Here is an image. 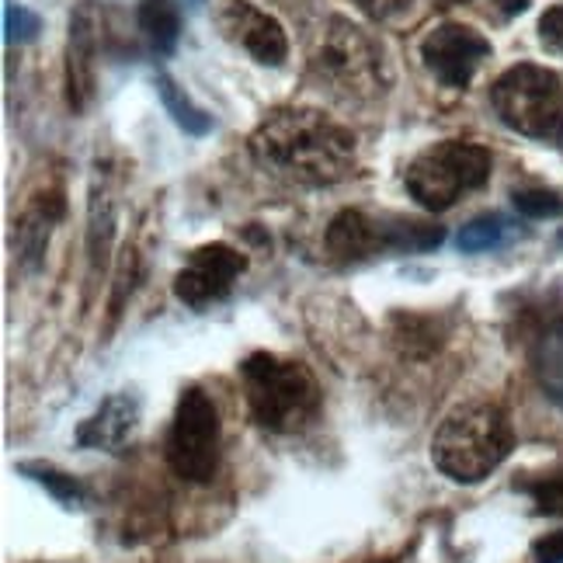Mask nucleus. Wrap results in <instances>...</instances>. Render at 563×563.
I'll return each mask as SVG.
<instances>
[{"label": "nucleus", "instance_id": "7ed1b4c3", "mask_svg": "<svg viewBox=\"0 0 563 563\" xmlns=\"http://www.w3.org/2000/svg\"><path fill=\"white\" fill-rule=\"evenodd\" d=\"M515 449L508 415L490 400H466L442 418L431 439V463L456 484H481Z\"/></svg>", "mask_w": 563, "mask_h": 563}, {"label": "nucleus", "instance_id": "ddd939ff", "mask_svg": "<svg viewBox=\"0 0 563 563\" xmlns=\"http://www.w3.org/2000/svg\"><path fill=\"white\" fill-rule=\"evenodd\" d=\"M140 397L136 394H112L98 404L91 418H84L77 428L80 449H101V452H122L140 431Z\"/></svg>", "mask_w": 563, "mask_h": 563}, {"label": "nucleus", "instance_id": "9b49d317", "mask_svg": "<svg viewBox=\"0 0 563 563\" xmlns=\"http://www.w3.org/2000/svg\"><path fill=\"white\" fill-rule=\"evenodd\" d=\"M247 257L230 244H202L195 247L188 265L175 278V296L191 310H209L216 302H223L236 278L244 275Z\"/></svg>", "mask_w": 563, "mask_h": 563}, {"label": "nucleus", "instance_id": "a211bd4d", "mask_svg": "<svg viewBox=\"0 0 563 563\" xmlns=\"http://www.w3.org/2000/svg\"><path fill=\"white\" fill-rule=\"evenodd\" d=\"M154 88L161 95V104H164V112L175 119L178 129H185L188 136H209L212 133V115L206 112V108L195 104L185 88H178V80L170 77V74H157L154 77Z\"/></svg>", "mask_w": 563, "mask_h": 563}, {"label": "nucleus", "instance_id": "cd10ccee", "mask_svg": "<svg viewBox=\"0 0 563 563\" xmlns=\"http://www.w3.org/2000/svg\"><path fill=\"white\" fill-rule=\"evenodd\" d=\"M556 241H560V247H563V230H560V236H556Z\"/></svg>", "mask_w": 563, "mask_h": 563}, {"label": "nucleus", "instance_id": "5701e85b", "mask_svg": "<svg viewBox=\"0 0 563 563\" xmlns=\"http://www.w3.org/2000/svg\"><path fill=\"white\" fill-rule=\"evenodd\" d=\"M42 32V18L35 11H29L25 4H14V0H4V38L11 42H32Z\"/></svg>", "mask_w": 563, "mask_h": 563}, {"label": "nucleus", "instance_id": "412c9836", "mask_svg": "<svg viewBox=\"0 0 563 563\" xmlns=\"http://www.w3.org/2000/svg\"><path fill=\"white\" fill-rule=\"evenodd\" d=\"M511 202L529 220H556V216H563V199L550 188H518Z\"/></svg>", "mask_w": 563, "mask_h": 563}, {"label": "nucleus", "instance_id": "6e6552de", "mask_svg": "<svg viewBox=\"0 0 563 563\" xmlns=\"http://www.w3.org/2000/svg\"><path fill=\"white\" fill-rule=\"evenodd\" d=\"M220 442L223 424L212 397L202 386L181 389L167 431V466L185 484H209L220 470Z\"/></svg>", "mask_w": 563, "mask_h": 563}, {"label": "nucleus", "instance_id": "f3484780", "mask_svg": "<svg viewBox=\"0 0 563 563\" xmlns=\"http://www.w3.org/2000/svg\"><path fill=\"white\" fill-rule=\"evenodd\" d=\"M136 29L154 56H170L181 38V11L175 0H140Z\"/></svg>", "mask_w": 563, "mask_h": 563}, {"label": "nucleus", "instance_id": "aec40b11", "mask_svg": "<svg viewBox=\"0 0 563 563\" xmlns=\"http://www.w3.org/2000/svg\"><path fill=\"white\" fill-rule=\"evenodd\" d=\"M18 473L35 481L42 490L53 494V501H59L63 508H80L84 505V484L77 481L74 473H63L53 463H38V460H25L18 463Z\"/></svg>", "mask_w": 563, "mask_h": 563}, {"label": "nucleus", "instance_id": "4be33fe9", "mask_svg": "<svg viewBox=\"0 0 563 563\" xmlns=\"http://www.w3.org/2000/svg\"><path fill=\"white\" fill-rule=\"evenodd\" d=\"M522 490H529L539 515H563V470L536 476V481L522 484Z\"/></svg>", "mask_w": 563, "mask_h": 563}, {"label": "nucleus", "instance_id": "c85d7f7f", "mask_svg": "<svg viewBox=\"0 0 563 563\" xmlns=\"http://www.w3.org/2000/svg\"><path fill=\"white\" fill-rule=\"evenodd\" d=\"M456 4H466V0H456Z\"/></svg>", "mask_w": 563, "mask_h": 563}, {"label": "nucleus", "instance_id": "bb28decb", "mask_svg": "<svg viewBox=\"0 0 563 563\" xmlns=\"http://www.w3.org/2000/svg\"><path fill=\"white\" fill-rule=\"evenodd\" d=\"M494 4L501 14H522L529 8V0H494Z\"/></svg>", "mask_w": 563, "mask_h": 563}, {"label": "nucleus", "instance_id": "2eb2a0df", "mask_svg": "<svg viewBox=\"0 0 563 563\" xmlns=\"http://www.w3.org/2000/svg\"><path fill=\"white\" fill-rule=\"evenodd\" d=\"M63 216V195L59 188L38 195V199L21 212L18 220V230H14V247H18V257L25 262L29 268H35L42 262V254L49 247V233H53V223Z\"/></svg>", "mask_w": 563, "mask_h": 563}, {"label": "nucleus", "instance_id": "423d86ee", "mask_svg": "<svg viewBox=\"0 0 563 563\" xmlns=\"http://www.w3.org/2000/svg\"><path fill=\"white\" fill-rule=\"evenodd\" d=\"M490 104L511 133L563 143V77L539 63L508 67L490 88Z\"/></svg>", "mask_w": 563, "mask_h": 563}, {"label": "nucleus", "instance_id": "f03ea898", "mask_svg": "<svg viewBox=\"0 0 563 563\" xmlns=\"http://www.w3.org/2000/svg\"><path fill=\"white\" fill-rule=\"evenodd\" d=\"M310 77L320 91L352 104L376 101L394 84L386 49L344 14H331L320 25L310 49Z\"/></svg>", "mask_w": 563, "mask_h": 563}, {"label": "nucleus", "instance_id": "dca6fc26", "mask_svg": "<svg viewBox=\"0 0 563 563\" xmlns=\"http://www.w3.org/2000/svg\"><path fill=\"white\" fill-rule=\"evenodd\" d=\"M115 223H119V212H115L112 185L98 175L91 181V195H88V262H91L95 275L108 265V257H112Z\"/></svg>", "mask_w": 563, "mask_h": 563}, {"label": "nucleus", "instance_id": "1a4fd4ad", "mask_svg": "<svg viewBox=\"0 0 563 563\" xmlns=\"http://www.w3.org/2000/svg\"><path fill=\"white\" fill-rule=\"evenodd\" d=\"M490 53V38L481 35L473 25H460V21L435 25L421 38V59L428 74L456 91L470 88V80L484 67Z\"/></svg>", "mask_w": 563, "mask_h": 563}, {"label": "nucleus", "instance_id": "f8f14e48", "mask_svg": "<svg viewBox=\"0 0 563 563\" xmlns=\"http://www.w3.org/2000/svg\"><path fill=\"white\" fill-rule=\"evenodd\" d=\"M98 46H101V11L91 0H80L67 29V104L77 115L95 101Z\"/></svg>", "mask_w": 563, "mask_h": 563}, {"label": "nucleus", "instance_id": "6ab92c4d", "mask_svg": "<svg viewBox=\"0 0 563 563\" xmlns=\"http://www.w3.org/2000/svg\"><path fill=\"white\" fill-rule=\"evenodd\" d=\"M511 236H515V223L508 220V216H501V212H484V216H476V220H470L460 230L456 244H460L463 254H484V251L505 247Z\"/></svg>", "mask_w": 563, "mask_h": 563}, {"label": "nucleus", "instance_id": "b1692460", "mask_svg": "<svg viewBox=\"0 0 563 563\" xmlns=\"http://www.w3.org/2000/svg\"><path fill=\"white\" fill-rule=\"evenodd\" d=\"M539 42H543L547 53L563 56V0L553 8H547L543 18H539Z\"/></svg>", "mask_w": 563, "mask_h": 563}, {"label": "nucleus", "instance_id": "a878e982", "mask_svg": "<svg viewBox=\"0 0 563 563\" xmlns=\"http://www.w3.org/2000/svg\"><path fill=\"white\" fill-rule=\"evenodd\" d=\"M532 560L536 563H563V529H556V532H550L543 539H536Z\"/></svg>", "mask_w": 563, "mask_h": 563}, {"label": "nucleus", "instance_id": "20e7f679", "mask_svg": "<svg viewBox=\"0 0 563 563\" xmlns=\"http://www.w3.org/2000/svg\"><path fill=\"white\" fill-rule=\"evenodd\" d=\"M241 383L254 424L272 435H296L320 415L317 376L296 358L254 352L241 365Z\"/></svg>", "mask_w": 563, "mask_h": 563}, {"label": "nucleus", "instance_id": "39448f33", "mask_svg": "<svg viewBox=\"0 0 563 563\" xmlns=\"http://www.w3.org/2000/svg\"><path fill=\"white\" fill-rule=\"evenodd\" d=\"M490 167H494V157L481 143H466V140L431 143L407 164L404 188L421 209L445 212L456 206L463 195L484 188L490 181Z\"/></svg>", "mask_w": 563, "mask_h": 563}, {"label": "nucleus", "instance_id": "f257e3e1", "mask_svg": "<svg viewBox=\"0 0 563 563\" xmlns=\"http://www.w3.org/2000/svg\"><path fill=\"white\" fill-rule=\"evenodd\" d=\"M251 157L286 185L331 188L355 175L358 143L352 129L317 108H278L251 133Z\"/></svg>", "mask_w": 563, "mask_h": 563}, {"label": "nucleus", "instance_id": "9d476101", "mask_svg": "<svg viewBox=\"0 0 563 563\" xmlns=\"http://www.w3.org/2000/svg\"><path fill=\"white\" fill-rule=\"evenodd\" d=\"M212 21L230 46L244 49L262 67H282L289 56V35L282 21L262 11L251 0H220L212 11Z\"/></svg>", "mask_w": 563, "mask_h": 563}, {"label": "nucleus", "instance_id": "393cba45", "mask_svg": "<svg viewBox=\"0 0 563 563\" xmlns=\"http://www.w3.org/2000/svg\"><path fill=\"white\" fill-rule=\"evenodd\" d=\"M410 4H415V0H358V8L376 21H394L404 11H410Z\"/></svg>", "mask_w": 563, "mask_h": 563}, {"label": "nucleus", "instance_id": "0eeeda50", "mask_svg": "<svg viewBox=\"0 0 563 563\" xmlns=\"http://www.w3.org/2000/svg\"><path fill=\"white\" fill-rule=\"evenodd\" d=\"M445 241V230L439 223H421V220H404V216H383L373 220L362 209H344L338 212L328 227V251L338 262H365L386 251L397 254H415L431 251Z\"/></svg>", "mask_w": 563, "mask_h": 563}, {"label": "nucleus", "instance_id": "4468645a", "mask_svg": "<svg viewBox=\"0 0 563 563\" xmlns=\"http://www.w3.org/2000/svg\"><path fill=\"white\" fill-rule=\"evenodd\" d=\"M529 362H532V376L539 389H543V397L563 407V313L550 317L543 328L532 334Z\"/></svg>", "mask_w": 563, "mask_h": 563}]
</instances>
